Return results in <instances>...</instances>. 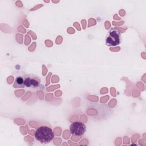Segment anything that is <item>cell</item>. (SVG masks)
Segmentation results:
<instances>
[{
	"label": "cell",
	"instance_id": "obj_3",
	"mask_svg": "<svg viewBox=\"0 0 146 146\" xmlns=\"http://www.w3.org/2000/svg\"><path fill=\"white\" fill-rule=\"evenodd\" d=\"M23 76L26 87L35 88L40 86V80L37 76L34 74H25Z\"/></svg>",
	"mask_w": 146,
	"mask_h": 146
},
{
	"label": "cell",
	"instance_id": "obj_2",
	"mask_svg": "<svg viewBox=\"0 0 146 146\" xmlns=\"http://www.w3.org/2000/svg\"><path fill=\"white\" fill-rule=\"evenodd\" d=\"M121 33L116 27L111 28L106 38V43L107 46L115 47L121 43Z\"/></svg>",
	"mask_w": 146,
	"mask_h": 146
},
{
	"label": "cell",
	"instance_id": "obj_5",
	"mask_svg": "<svg viewBox=\"0 0 146 146\" xmlns=\"http://www.w3.org/2000/svg\"><path fill=\"white\" fill-rule=\"evenodd\" d=\"M13 87L16 88L25 87L24 83V78L23 76H18L16 77L14 83L13 84Z\"/></svg>",
	"mask_w": 146,
	"mask_h": 146
},
{
	"label": "cell",
	"instance_id": "obj_1",
	"mask_svg": "<svg viewBox=\"0 0 146 146\" xmlns=\"http://www.w3.org/2000/svg\"><path fill=\"white\" fill-rule=\"evenodd\" d=\"M34 137L40 143L47 144L53 140L54 134L52 129L50 127L42 125L36 129Z\"/></svg>",
	"mask_w": 146,
	"mask_h": 146
},
{
	"label": "cell",
	"instance_id": "obj_4",
	"mask_svg": "<svg viewBox=\"0 0 146 146\" xmlns=\"http://www.w3.org/2000/svg\"><path fill=\"white\" fill-rule=\"evenodd\" d=\"M70 131L72 135L75 136H81L86 132V127L85 124L82 122L75 121L70 125Z\"/></svg>",
	"mask_w": 146,
	"mask_h": 146
}]
</instances>
